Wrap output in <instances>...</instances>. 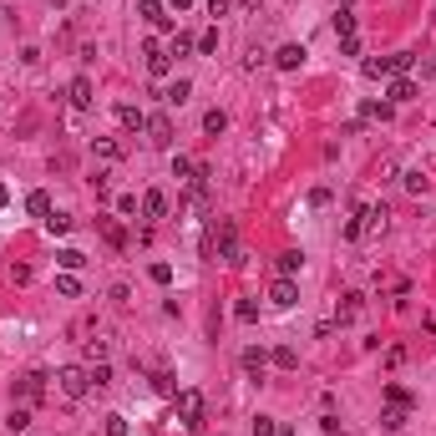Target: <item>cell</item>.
Instances as JSON below:
<instances>
[{
	"label": "cell",
	"instance_id": "obj_1",
	"mask_svg": "<svg viewBox=\"0 0 436 436\" xmlns=\"http://www.w3.org/2000/svg\"><path fill=\"white\" fill-rule=\"evenodd\" d=\"M213 249H218V259L223 264H243V249H239V228H234V218H218L213 223Z\"/></svg>",
	"mask_w": 436,
	"mask_h": 436
},
{
	"label": "cell",
	"instance_id": "obj_2",
	"mask_svg": "<svg viewBox=\"0 0 436 436\" xmlns=\"http://www.w3.org/2000/svg\"><path fill=\"white\" fill-rule=\"evenodd\" d=\"M56 391L66 396V401H82V396L92 391V370L86 365H61L56 370Z\"/></svg>",
	"mask_w": 436,
	"mask_h": 436
},
{
	"label": "cell",
	"instance_id": "obj_3",
	"mask_svg": "<svg viewBox=\"0 0 436 436\" xmlns=\"http://www.w3.org/2000/svg\"><path fill=\"white\" fill-rule=\"evenodd\" d=\"M173 401H178V421H183L188 431H198V426H203V411H208V406H203V391L188 386V391H178Z\"/></svg>",
	"mask_w": 436,
	"mask_h": 436
},
{
	"label": "cell",
	"instance_id": "obj_4",
	"mask_svg": "<svg viewBox=\"0 0 436 436\" xmlns=\"http://www.w3.org/2000/svg\"><path fill=\"white\" fill-rule=\"evenodd\" d=\"M355 218L365 223V234H386V223H391V208H386V203H365V208H355Z\"/></svg>",
	"mask_w": 436,
	"mask_h": 436
},
{
	"label": "cell",
	"instance_id": "obj_5",
	"mask_svg": "<svg viewBox=\"0 0 436 436\" xmlns=\"http://www.w3.org/2000/svg\"><path fill=\"white\" fill-rule=\"evenodd\" d=\"M143 61H147V76H158V82L173 71V56H168V51H162L158 41H147V46H143Z\"/></svg>",
	"mask_w": 436,
	"mask_h": 436
},
{
	"label": "cell",
	"instance_id": "obj_6",
	"mask_svg": "<svg viewBox=\"0 0 436 436\" xmlns=\"http://www.w3.org/2000/svg\"><path fill=\"white\" fill-rule=\"evenodd\" d=\"M147 143L152 147H173V122H168V112H158V117H147Z\"/></svg>",
	"mask_w": 436,
	"mask_h": 436
},
{
	"label": "cell",
	"instance_id": "obj_7",
	"mask_svg": "<svg viewBox=\"0 0 436 436\" xmlns=\"http://www.w3.org/2000/svg\"><path fill=\"white\" fill-rule=\"evenodd\" d=\"M137 10H143V21L152 25V31H178V25H173V16H168V5H162V0H143V5H137Z\"/></svg>",
	"mask_w": 436,
	"mask_h": 436
},
{
	"label": "cell",
	"instance_id": "obj_8",
	"mask_svg": "<svg viewBox=\"0 0 436 436\" xmlns=\"http://www.w3.org/2000/svg\"><path fill=\"white\" fill-rule=\"evenodd\" d=\"M294 300H300V284H294V279H274V284H269V304H274V310H289Z\"/></svg>",
	"mask_w": 436,
	"mask_h": 436
},
{
	"label": "cell",
	"instance_id": "obj_9",
	"mask_svg": "<svg viewBox=\"0 0 436 436\" xmlns=\"http://www.w3.org/2000/svg\"><path fill=\"white\" fill-rule=\"evenodd\" d=\"M143 218H147V223L168 218V193H162V188H147V193H143Z\"/></svg>",
	"mask_w": 436,
	"mask_h": 436
},
{
	"label": "cell",
	"instance_id": "obj_10",
	"mask_svg": "<svg viewBox=\"0 0 436 436\" xmlns=\"http://www.w3.org/2000/svg\"><path fill=\"white\" fill-rule=\"evenodd\" d=\"M66 97H71V107H76V112H86V107L97 101V92H92V76H76V82L66 86Z\"/></svg>",
	"mask_w": 436,
	"mask_h": 436
},
{
	"label": "cell",
	"instance_id": "obj_11",
	"mask_svg": "<svg viewBox=\"0 0 436 436\" xmlns=\"http://www.w3.org/2000/svg\"><path fill=\"white\" fill-rule=\"evenodd\" d=\"M162 101H168V107H183V101L188 97H193V82H188V76H178V82H168V86H162V92H158Z\"/></svg>",
	"mask_w": 436,
	"mask_h": 436
},
{
	"label": "cell",
	"instance_id": "obj_12",
	"mask_svg": "<svg viewBox=\"0 0 436 436\" xmlns=\"http://www.w3.org/2000/svg\"><path fill=\"white\" fill-rule=\"evenodd\" d=\"M274 66H279V71H300V66H304V46H294V41L279 46V51H274Z\"/></svg>",
	"mask_w": 436,
	"mask_h": 436
},
{
	"label": "cell",
	"instance_id": "obj_13",
	"mask_svg": "<svg viewBox=\"0 0 436 436\" xmlns=\"http://www.w3.org/2000/svg\"><path fill=\"white\" fill-rule=\"evenodd\" d=\"M361 310H365L361 294H345V300L335 304V325H350V319H361Z\"/></svg>",
	"mask_w": 436,
	"mask_h": 436
},
{
	"label": "cell",
	"instance_id": "obj_14",
	"mask_svg": "<svg viewBox=\"0 0 436 436\" xmlns=\"http://www.w3.org/2000/svg\"><path fill=\"white\" fill-rule=\"evenodd\" d=\"M92 158H101V162H122V143H117V137H92Z\"/></svg>",
	"mask_w": 436,
	"mask_h": 436
},
{
	"label": "cell",
	"instance_id": "obj_15",
	"mask_svg": "<svg viewBox=\"0 0 436 436\" xmlns=\"http://www.w3.org/2000/svg\"><path fill=\"white\" fill-rule=\"evenodd\" d=\"M243 370H249L254 380H264V370H269V350H259V345H249V350H243Z\"/></svg>",
	"mask_w": 436,
	"mask_h": 436
},
{
	"label": "cell",
	"instance_id": "obj_16",
	"mask_svg": "<svg viewBox=\"0 0 436 436\" xmlns=\"http://www.w3.org/2000/svg\"><path fill=\"white\" fill-rule=\"evenodd\" d=\"M274 269H279V279H294V274L304 269V254H300V249H284V254L274 259Z\"/></svg>",
	"mask_w": 436,
	"mask_h": 436
},
{
	"label": "cell",
	"instance_id": "obj_17",
	"mask_svg": "<svg viewBox=\"0 0 436 436\" xmlns=\"http://www.w3.org/2000/svg\"><path fill=\"white\" fill-rule=\"evenodd\" d=\"M97 228H101V239H107L112 249H127V228L117 223V218H97Z\"/></svg>",
	"mask_w": 436,
	"mask_h": 436
},
{
	"label": "cell",
	"instance_id": "obj_18",
	"mask_svg": "<svg viewBox=\"0 0 436 436\" xmlns=\"http://www.w3.org/2000/svg\"><path fill=\"white\" fill-rule=\"evenodd\" d=\"M117 122L127 127V132H143V127H147V117H143V107H132V101H122V107H117Z\"/></svg>",
	"mask_w": 436,
	"mask_h": 436
},
{
	"label": "cell",
	"instance_id": "obj_19",
	"mask_svg": "<svg viewBox=\"0 0 436 436\" xmlns=\"http://www.w3.org/2000/svg\"><path fill=\"white\" fill-rule=\"evenodd\" d=\"M406 421H411V406H391V401H386V411H380V426H386V431H401Z\"/></svg>",
	"mask_w": 436,
	"mask_h": 436
},
{
	"label": "cell",
	"instance_id": "obj_20",
	"mask_svg": "<svg viewBox=\"0 0 436 436\" xmlns=\"http://www.w3.org/2000/svg\"><path fill=\"white\" fill-rule=\"evenodd\" d=\"M203 132H208V137H218V132H228V112H218V107H208V112H203Z\"/></svg>",
	"mask_w": 436,
	"mask_h": 436
},
{
	"label": "cell",
	"instance_id": "obj_21",
	"mask_svg": "<svg viewBox=\"0 0 436 436\" xmlns=\"http://www.w3.org/2000/svg\"><path fill=\"white\" fill-rule=\"evenodd\" d=\"M361 71L370 76V82H380V76H396V66H391V56H370V61H365Z\"/></svg>",
	"mask_w": 436,
	"mask_h": 436
},
{
	"label": "cell",
	"instance_id": "obj_22",
	"mask_svg": "<svg viewBox=\"0 0 436 436\" xmlns=\"http://www.w3.org/2000/svg\"><path fill=\"white\" fill-rule=\"evenodd\" d=\"M41 391H46V376H41V370H31V376L21 380V396H25V401H41Z\"/></svg>",
	"mask_w": 436,
	"mask_h": 436
},
{
	"label": "cell",
	"instance_id": "obj_23",
	"mask_svg": "<svg viewBox=\"0 0 436 436\" xmlns=\"http://www.w3.org/2000/svg\"><path fill=\"white\" fill-rule=\"evenodd\" d=\"M71 223H76L71 213H56V208H51V218H46V234H51V239H61V234H71Z\"/></svg>",
	"mask_w": 436,
	"mask_h": 436
},
{
	"label": "cell",
	"instance_id": "obj_24",
	"mask_svg": "<svg viewBox=\"0 0 436 436\" xmlns=\"http://www.w3.org/2000/svg\"><path fill=\"white\" fill-rule=\"evenodd\" d=\"M416 97V82H411V76H396V82H391V107H396V101H411Z\"/></svg>",
	"mask_w": 436,
	"mask_h": 436
},
{
	"label": "cell",
	"instance_id": "obj_25",
	"mask_svg": "<svg viewBox=\"0 0 436 436\" xmlns=\"http://www.w3.org/2000/svg\"><path fill=\"white\" fill-rule=\"evenodd\" d=\"M391 112H396L391 101H365V107H361V117H365V122H391Z\"/></svg>",
	"mask_w": 436,
	"mask_h": 436
},
{
	"label": "cell",
	"instance_id": "obj_26",
	"mask_svg": "<svg viewBox=\"0 0 436 436\" xmlns=\"http://www.w3.org/2000/svg\"><path fill=\"white\" fill-rule=\"evenodd\" d=\"M25 213H36V218H51V198L36 188V193H25Z\"/></svg>",
	"mask_w": 436,
	"mask_h": 436
},
{
	"label": "cell",
	"instance_id": "obj_27",
	"mask_svg": "<svg viewBox=\"0 0 436 436\" xmlns=\"http://www.w3.org/2000/svg\"><path fill=\"white\" fill-rule=\"evenodd\" d=\"M56 264L66 269V274H76V269H86V254H82V249H61V254H56Z\"/></svg>",
	"mask_w": 436,
	"mask_h": 436
},
{
	"label": "cell",
	"instance_id": "obj_28",
	"mask_svg": "<svg viewBox=\"0 0 436 436\" xmlns=\"http://www.w3.org/2000/svg\"><path fill=\"white\" fill-rule=\"evenodd\" d=\"M269 361H274L279 370H294V365H300V350H294V345H279V350L269 355Z\"/></svg>",
	"mask_w": 436,
	"mask_h": 436
},
{
	"label": "cell",
	"instance_id": "obj_29",
	"mask_svg": "<svg viewBox=\"0 0 436 436\" xmlns=\"http://www.w3.org/2000/svg\"><path fill=\"white\" fill-rule=\"evenodd\" d=\"M188 51H198V36H183V31H173V46H168V56H188Z\"/></svg>",
	"mask_w": 436,
	"mask_h": 436
},
{
	"label": "cell",
	"instance_id": "obj_30",
	"mask_svg": "<svg viewBox=\"0 0 436 436\" xmlns=\"http://www.w3.org/2000/svg\"><path fill=\"white\" fill-rule=\"evenodd\" d=\"M335 36L345 41V36H355V10L350 5H340V16H335Z\"/></svg>",
	"mask_w": 436,
	"mask_h": 436
},
{
	"label": "cell",
	"instance_id": "obj_31",
	"mask_svg": "<svg viewBox=\"0 0 436 436\" xmlns=\"http://www.w3.org/2000/svg\"><path fill=\"white\" fill-rule=\"evenodd\" d=\"M56 294H61V300H76V294H82V279H76V274H61L56 279Z\"/></svg>",
	"mask_w": 436,
	"mask_h": 436
},
{
	"label": "cell",
	"instance_id": "obj_32",
	"mask_svg": "<svg viewBox=\"0 0 436 436\" xmlns=\"http://www.w3.org/2000/svg\"><path fill=\"white\" fill-rule=\"evenodd\" d=\"M152 386H158V396H178V376H173V370H158Z\"/></svg>",
	"mask_w": 436,
	"mask_h": 436
},
{
	"label": "cell",
	"instance_id": "obj_33",
	"mask_svg": "<svg viewBox=\"0 0 436 436\" xmlns=\"http://www.w3.org/2000/svg\"><path fill=\"white\" fill-rule=\"evenodd\" d=\"M86 370H92V386H97V391L112 386V365H107V361H97V365H86Z\"/></svg>",
	"mask_w": 436,
	"mask_h": 436
},
{
	"label": "cell",
	"instance_id": "obj_34",
	"mask_svg": "<svg viewBox=\"0 0 436 436\" xmlns=\"http://www.w3.org/2000/svg\"><path fill=\"white\" fill-rule=\"evenodd\" d=\"M193 168H198V162H193V158H183V152L173 158V178H178V183H188V178H193Z\"/></svg>",
	"mask_w": 436,
	"mask_h": 436
},
{
	"label": "cell",
	"instance_id": "obj_35",
	"mask_svg": "<svg viewBox=\"0 0 436 436\" xmlns=\"http://www.w3.org/2000/svg\"><path fill=\"white\" fill-rule=\"evenodd\" d=\"M5 426H10V431H16V436H21L25 426H31V411H25V406H16V411H10V416H5Z\"/></svg>",
	"mask_w": 436,
	"mask_h": 436
},
{
	"label": "cell",
	"instance_id": "obj_36",
	"mask_svg": "<svg viewBox=\"0 0 436 436\" xmlns=\"http://www.w3.org/2000/svg\"><path fill=\"white\" fill-rule=\"evenodd\" d=\"M107 350H112V345H107V340H86V365H97V361H107Z\"/></svg>",
	"mask_w": 436,
	"mask_h": 436
},
{
	"label": "cell",
	"instance_id": "obj_37",
	"mask_svg": "<svg viewBox=\"0 0 436 436\" xmlns=\"http://www.w3.org/2000/svg\"><path fill=\"white\" fill-rule=\"evenodd\" d=\"M239 319H243V325H254V319H259V304H254V300H239V310H234Z\"/></svg>",
	"mask_w": 436,
	"mask_h": 436
},
{
	"label": "cell",
	"instance_id": "obj_38",
	"mask_svg": "<svg viewBox=\"0 0 436 436\" xmlns=\"http://www.w3.org/2000/svg\"><path fill=\"white\" fill-rule=\"evenodd\" d=\"M213 51H218V31H203L198 36V56H213Z\"/></svg>",
	"mask_w": 436,
	"mask_h": 436
},
{
	"label": "cell",
	"instance_id": "obj_39",
	"mask_svg": "<svg viewBox=\"0 0 436 436\" xmlns=\"http://www.w3.org/2000/svg\"><path fill=\"white\" fill-rule=\"evenodd\" d=\"M117 213H127V218H132V213H143V203H137V193H122V198H117Z\"/></svg>",
	"mask_w": 436,
	"mask_h": 436
},
{
	"label": "cell",
	"instance_id": "obj_40",
	"mask_svg": "<svg viewBox=\"0 0 436 436\" xmlns=\"http://www.w3.org/2000/svg\"><path fill=\"white\" fill-rule=\"evenodd\" d=\"M101 436H127V416H107V426H101Z\"/></svg>",
	"mask_w": 436,
	"mask_h": 436
},
{
	"label": "cell",
	"instance_id": "obj_41",
	"mask_svg": "<svg viewBox=\"0 0 436 436\" xmlns=\"http://www.w3.org/2000/svg\"><path fill=\"white\" fill-rule=\"evenodd\" d=\"M380 361H386V370H396V365H401V361H406V345H391V350H386V355H380Z\"/></svg>",
	"mask_w": 436,
	"mask_h": 436
},
{
	"label": "cell",
	"instance_id": "obj_42",
	"mask_svg": "<svg viewBox=\"0 0 436 436\" xmlns=\"http://www.w3.org/2000/svg\"><path fill=\"white\" fill-rule=\"evenodd\" d=\"M147 274H152V284H173V269H168V264H152Z\"/></svg>",
	"mask_w": 436,
	"mask_h": 436
},
{
	"label": "cell",
	"instance_id": "obj_43",
	"mask_svg": "<svg viewBox=\"0 0 436 436\" xmlns=\"http://www.w3.org/2000/svg\"><path fill=\"white\" fill-rule=\"evenodd\" d=\"M426 183H431L426 173H406V188H411V193H426Z\"/></svg>",
	"mask_w": 436,
	"mask_h": 436
},
{
	"label": "cell",
	"instance_id": "obj_44",
	"mask_svg": "<svg viewBox=\"0 0 436 436\" xmlns=\"http://www.w3.org/2000/svg\"><path fill=\"white\" fill-rule=\"evenodd\" d=\"M386 401H391V406H411V396H406L401 386H386Z\"/></svg>",
	"mask_w": 436,
	"mask_h": 436
},
{
	"label": "cell",
	"instance_id": "obj_45",
	"mask_svg": "<svg viewBox=\"0 0 436 436\" xmlns=\"http://www.w3.org/2000/svg\"><path fill=\"white\" fill-rule=\"evenodd\" d=\"M254 436H279V426L269 416H259V421H254Z\"/></svg>",
	"mask_w": 436,
	"mask_h": 436
},
{
	"label": "cell",
	"instance_id": "obj_46",
	"mask_svg": "<svg viewBox=\"0 0 436 436\" xmlns=\"http://www.w3.org/2000/svg\"><path fill=\"white\" fill-rule=\"evenodd\" d=\"M340 56H361V36H345V41H340Z\"/></svg>",
	"mask_w": 436,
	"mask_h": 436
},
{
	"label": "cell",
	"instance_id": "obj_47",
	"mask_svg": "<svg viewBox=\"0 0 436 436\" xmlns=\"http://www.w3.org/2000/svg\"><path fill=\"white\" fill-rule=\"evenodd\" d=\"M208 16H228V0H208Z\"/></svg>",
	"mask_w": 436,
	"mask_h": 436
},
{
	"label": "cell",
	"instance_id": "obj_48",
	"mask_svg": "<svg viewBox=\"0 0 436 436\" xmlns=\"http://www.w3.org/2000/svg\"><path fill=\"white\" fill-rule=\"evenodd\" d=\"M162 5H168L173 16H178V10H188V5H193V0H162Z\"/></svg>",
	"mask_w": 436,
	"mask_h": 436
},
{
	"label": "cell",
	"instance_id": "obj_49",
	"mask_svg": "<svg viewBox=\"0 0 436 436\" xmlns=\"http://www.w3.org/2000/svg\"><path fill=\"white\" fill-rule=\"evenodd\" d=\"M239 5H243V10H254V5H259V0H239Z\"/></svg>",
	"mask_w": 436,
	"mask_h": 436
},
{
	"label": "cell",
	"instance_id": "obj_50",
	"mask_svg": "<svg viewBox=\"0 0 436 436\" xmlns=\"http://www.w3.org/2000/svg\"><path fill=\"white\" fill-rule=\"evenodd\" d=\"M5 198H10V188H5V183H0V203H5Z\"/></svg>",
	"mask_w": 436,
	"mask_h": 436
},
{
	"label": "cell",
	"instance_id": "obj_51",
	"mask_svg": "<svg viewBox=\"0 0 436 436\" xmlns=\"http://www.w3.org/2000/svg\"><path fill=\"white\" fill-rule=\"evenodd\" d=\"M335 436H355V431H335Z\"/></svg>",
	"mask_w": 436,
	"mask_h": 436
}]
</instances>
